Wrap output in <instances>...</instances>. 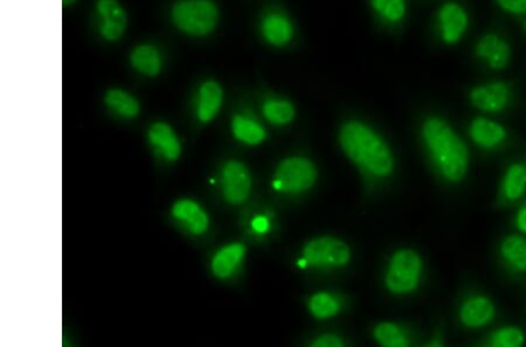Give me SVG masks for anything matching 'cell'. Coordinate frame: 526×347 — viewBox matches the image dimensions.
I'll return each instance as SVG.
<instances>
[{
  "mask_svg": "<svg viewBox=\"0 0 526 347\" xmlns=\"http://www.w3.org/2000/svg\"><path fill=\"white\" fill-rule=\"evenodd\" d=\"M423 139L435 165L448 182L460 183L469 169V150L444 118L431 116L423 122Z\"/></svg>",
  "mask_w": 526,
  "mask_h": 347,
  "instance_id": "obj_1",
  "label": "cell"
},
{
  "mask_svg": "<svg viewBox=\"0 0 526 347\" xmlns=\"http://www.w3.org/2000/svg\"><path fill=\"white\" fill-rule=\"evenodd\" d=\"M339 142L347 157L370 175L387 177L393 171L390 147L364 123L347 122L340 129Z\"/></svg>",
  "mask_w": 526,
  "mask_h": 347,
  "instance_id": "obj_2",
  "label": "cell"
},
{
  "mask_svg": "<svg viewBox=\"0 0 526 347\" xmlns=\"http://www.w3.org/2000/svg\"><path fill=\"white\" fill-rule=\"evenodd\" d=\"M172 17L184 34L204 37L216 30L219 9L212 0H179L172 7Z\"/></svg>",
  "mask_w": 526,
  "mask_h": 347,
  "instance_id": "obj_3",
  "label": "cell"
},
{
  "mask_svg": "<svg viewBox=\"0 0 526 347\" xmlns=\"http://www.w3.org/2000/svg\"><path fill=\"white\" fill-rule=\"evenodd\" d=\"M423 275V260L413 249H400L390 260L386 287L395 295L411 294L419 287Z\"/></svg>",
  "mask_w": 526,
  "mask_h": 347,
  "instance_id": "obj_4",
  "label": "cell"
},
{
  "mask_svg": "<svg viewBox=\"0 0 526 347\" xmlns=\"http://www.w3.org/2000/svg\"><path fill=\"white\" fill-rule=\"evenodd\" d=\"M316 178H317V170L309 159L288 158L278 165L273 180V187L278 192L300 194L311 189Z\"/></svg>",
  "mask_w": 526,
  "mask_h": 347,
  "instance_id": "obj_5",
  "label": "cell"
},
{
  "mask_svg": "<svg viewBox=\"0 0 526 347\" xmlns=\"http://www.w3.org/2000/svg\"><path fill=\"white\" fill-rule=\"evenodd\" d=\"M351 253L343 241L336 238H318L310 241L303 248V259L299 266L311 267H343L349 263Z\"/></svg>",
  "mask_w": 526,
  "mask_h": 347,
  "instance_id": "obj_6",
  "label": "cell"
},
{
  "mask_svg": "<svg viewBox=\"0 0 526 347\" xmlns=\"http://www.w3.org/2000/svg\"><path fill=\"white\" fill-rule=\"evenodd\" d=\"M470 103L484 113H502L513 100V89L507 82L492 81L474 87L469 93Z\"/></svg>",
  "mask_w": 526,
  "mask_h": 347,
  "instance_id": "obj_7",
  "label": "cell"
},
{
  "mask_svg": "<svg viewBox=\"0 0 526 347\" xmlns=\"http://www.w3.org/2000/svg\"><path fill=\"white\" fill-rule=\"evenodd\" d=\"M438 25L442 41L446 45H456L467 34L469 14L459 3H445L438 11Z\"/></svg>",
  "mask_w": 526,
  "mask_h": 347,
  "instance_id": "obj_8",
  "label": "cell"
},
{
  "mask_svg": "<svg viewBox=\"0 0 526 347\" xmlns=\"http://www.w3.org/2000/svg\"><path fill=\"white\" fill-rule=\"evenodd\" d=\"M475 56L491 70L502 71L509 66L513 49L502 35L491 32L478 39L475 46Z\"/></svg>",
  "mask_w": 526,
  "mask_h": 347,
  "instance_id": "obj_9",
  "label": "cell"
},
{
  "mask_svg": "<svg viewBox=\"0 0 526 347\" xmlns=\"http://www.w3.org/2000/svg\"><path fill=\"white\" fill-rule=\"evenodd\" d=\"M252 179L248 169L240 162H228L223 169L224 197L232 205H240L249 197Z\"/></svg>",
  "mask_w": 526,
  "mask_h": 347,
  "instance_id": "obj_10",
  "label": "cell"
},
{
  "mask_svg": "<svg viewBox=\"0 0 526 347\" xmlns=\"http://www.w3.org/2000/svg\"><path fill=\"white\" fill-rule=\"evenodd\" d=\"M96 10L103 18L101 35L108 41H116L125 34L126 13L118 0H97Z\"/></svg>",
  "mask_w": 526,
  "mask_h": 347,
  "instance_id": "obj_11",
  "label": "cell"
},
{
  "mask_svg": "<svg viewBox=\"0 0 526 347\" xmlns=\"http://www.w3.org/2000/svg\"><path fill=\"white\" fill-rule=\"evenodd\" d=\"M495 317V306L487 296H473L463 303L460 309V320L464 327L484 328Z\"/></svg>",
  "mask_w": 526,
  "mask_h": 347,
  "instance_id": "obj_12",
  "label": "cell"
},
{
  "mask_svg": "<svg viewBox=\"0 0 526 347\" xmlns=\"http://www.w3.org/2000/svg\"><path fill=\"white\" fill-rule=\"evenodd\" d=\"M471 140L484 149H496L506 142L507 132L502 124L487 117L475 118L469 126Z\"/></svg>",
  "mask_w": 526,
  "mask_h": 347,
  "instance_id": "obj_13",
  "label": "cell"
},
{
  "mask_svg": "<svg viewBox=\"0 0 526 347\" xmlns=\"http://www.w3.org/2000/svg\"><path fill=\"white\" fill-rule=\"evenodd\" d=\"M261 34L270 45H288L293 37V26L288 17L280 12H271L261 21Z\"/></svg>",
  "mask_w": 526,
  "mask_h": 347,
  "instance_id": "obj_14",
  "label": "cell"
},
{
  "mask_svg": "<svg viewBox=\"0 0 526 347\" xmlns=\"http://www.w3.org/2000/svg\"><path fill=\"white\" fill-rule=\"evenodd\" d=\"M172 215L185 223V226L195 235L204 234L209 229L208 215L198 204L191 200H180L172 207Z\"/></svg>",
  "mask_w": 526,
  "mask_h": 347,
  "instance_id": "obj_15",
  "label": "cell"
},
{
  "mask_svg": "<svg viewBox=\"0 0 526 347\" xmlns=\"http://www.w3.org/2000/svg\"><path fill=\"white\" fill-rule=\"evenodd\" d=\"M224 93L219 83L216 81H206L199 89V101L197 107L198 118L202 123L212 121L221 104H223Z\"/></svg>",
  "mask_w": 526,
  "mask_h": 347,
  "instance_id": "obj_16",
  "label": "cell"
},
{
  "mask_svg": "<svg viewBox=\"0 0 526 347\" xmlns=\"http://www.w3.org/2000/svg\"><path fill=\"white\" fill-rule=\"evenodd\" d=\"M149 140L152 146L157 147L169 161H176L179 157L181 153L179 140L172 126L166 123H155L149 130Z\"/></svg>",
  "mask_w": 526,
  "mask_h": 347,
  "instance_id": "obj_17",
  "label": "cell"
},
{
  "mask_svg": "<svg viewBox=\"0 0 526 347\" xmlns=\"http://www.w3.org/2000/svg\"><path fill=\"white\" fill-rule=\"evenodd\" d=\"M246 254V247L241 244H232L220 249L212 260V270L219 278L230 277L240 265Z\"/></svg>",
  "mask_w": 526,
  "mask_h": 347,
  "instance_id": "obj_18",
  "label": "cell"
},
{
  "mask_svg": "<svg viewBox=\"0 0 526 347\" xmlns=\"http://www.w3.org/2000/svg\"><path fill=\"white\" fill-rule=\"evenodd\" d=\"M500 255L511 269L518 273L526 271V238L509 235L500 245Z\"/></svg>",
  "mask_w": 526,
  "mask_h": 347,
  "instance_id": "obj_19",
  "label": "cell"
},
{
  "mask_svg": "<svg viewBox=\"0 0 526 347\" xmlns=\"http://www.w3.org/2000/svg\"><path fill=\"white\" fill-rule=\"evenodd\" d=\"M130 63L141 74L147 77H156L162 68V60L159 52L154 46L141 45L133 50Z\"/></svg>",
  "mask_w": 526,
  "mask_h": 347,
  "instance_id": "obj_20",
  "label": "cell"
},
{
  "mask_svg": "<svg viewBox=\"0 0 526 347\" xmlns=\"http://www.w3.org/2000/svg\"><path fill=\"white\" fill-rule=\"evenodd\" d=\"M232 130L235 139L249 146H257L266 139V132L263 126L246 116L235 115L232 121Z\"/></svg>",
  "mask_w": 526,
  "mask_h": 347,
  "instance_id": "obj_21",
  "label": "cell"
},
{
  "mask_svg": "<svg viewBox=\"0 0 526 347\" xmlns=\"http://www.w3.org/2000/svg\"><path fill=\"white\" fill-rule=\"evenodd\" d=\"M526 189V168L515 162L507 170L502 182V192L507 200L515 201L524 194Z\"/></svg>",
  "mask_w": 526,
  "mask_h": 347,
  "instance_id": "obj_22",
  "label": "cell"
},
{
  "mask_svg": "<svg viewBox=\"0 0 526 347\" xmlns=\"http://www.w3.org/2000/svg\"><path fill=\"white\" fill-rule=\"evenodd\" d=\"M104 102L115 113L133 118L140 114V104L135 97L121 89H111L105 94Z\"/></svg>",
  "mask_w": 526,
  "mask_h": 347,
  "instance_id": "obj_23",
  "label": "cell"
},
{
  "mask_svg": "<svg viewBox=\"0 0 526 347\" xmlns=\"http://www.w3.org/2000/svg\"><path fill=\"white\" fill-rule=\"evenodd\" d=\"M263 113L267 121L275 125H286L295 118V108L286 100L271 99L266 101Z\"/></svg>",
  "mask_w": 526,
  "mask_h": 347,
  "instance_id": "obj_24",
  "label": "cell"
},
{
  "mask_svg": "<svg viewBox=\"0 0 526 347\" xmlns=\"http://www.w3.org/2000/svg\"><path fill=\"white\" fill-rule=\"evenodd\" d=\"M375 337L380 345L405 347L409 345L404 330L394 323H382L375 328Z\"/></svg>",
  "mask_w": 526,
  "mask_h": 347,
  "instance_id": "obj_25",
  "label": "cell"
},
{
  "mask_svg": "<svg viewBox=\"0 0 526 347\" xmlns=\"http://www.w3.org/2000/svg\"><path fill=\"white\" fill-rule=\"evenodd\" d=\"M310 313L319 320L335 316L340 309L339 302L328 292H318L310 298Z\"/></svg>",
  "mask_w": 526,
  "mask_h": 347,
  "instance_id": "obj_26",
  "label": "cell"
},
{
  "mask_svg": "<svg viewBox=\"0 0 526 347\" xmlns=\"http://www.w3.org/2000/svg\"><path fill=\"white\" fill-rule=\"evenodd\" d=\"M373 10L388 23L397 24L406 16L405 0H371Z\"/></svg>",
  "mask_w": 526,
  "mask_h": 347,
  "instance_id": "obj_27",
  "label": "cell"
},
{
  "mask_svg": "<svg viewBox=\"0 0 526 347\" xmlns=\"http://www.w3.org/2000/svg\"><path fill=\"white\" fill-rule=\"evenodd\" d=\"M524 342V332L520 328L507 327L497 330L492 336L489 344L495 347H520Z\"/></svg>",
  "mask_w": 526,
  "mask_h": 347,
  "instance_id": "obj_28",
  "label": "cell"
},
{
  "mask_svg": "<svg viewBox=\"0 0 526 347\" xmlns=\"http://www.w3.org/2000/svg\"><path fill=\"white\" fill-rule=\"evenodd\" d=\"M496 3L504 12L513 16H526V0H496Z\"/></svg>",
  "mask_w": 526,
  "mask_h": 347,
  "instance_id": "obj_29",
  "label": "cell"
},
{
  "mask_svg": "<svg viewBox=\"0 0 526 347\" xmlns=\"http://www.w3.org/2000/svg\"><path fill=\"white\" fill-rule=\"evenodd\" d=\"M313 346L316 347H337V346H344V343L342 339L337 337V336L333 335H324L322 337L316 339L313 343Z\"/></svg>",
  "mask_w": 526,
  "mask_h": 347,
  "instance_id": "obj_30",
  "label": "cell"
},
{
  "mask_svg": "<svg viewBox=\"0 0 526 347\" xmlns=\"http://www.w3.org/2000/svg\"><path fill=\"white\" fill-rule=\"evenodd\" d=\"M252 225L253 230L260 234L266 233L268 229H270V223H268L267 218H264V216H256V218L253 220Z\"/></svg>",
  "mask_w": 526,
  "mask_h": 347,
  "instance_id": "obj_31",
  "label": "cell"
},
{
  "mask_svg": "<svg viewBox=\"0 0 526 347\" xmlns=\"http://www.w3.org/2000/svg\"><path fill=\"white\" fill-rule=\"evenodd\" d=\"M516 226L517 229L522 231V233L526 234V206L522 207L520 212L517 213Z\"/></svg>",
  "mask_w": 526,
  "mask_h": 347,
  "instance_id": "obj_32",
  "label": "cell"
},
{
  "mask_svg": "<svg viewBox=\"0 0 526 347\" xmlns=\"http://www.w3.org/2000/svg\"><path fill=\"white\" fill-rule=\"evenodd\" d=\"M76 0H63L64 6L71 5V4L75 3Z\"/></svg>",
  "mask_w": 526,
  "mask_h": 347,
  "instance_id": "obj_33",
  "label": "cell"
},
{
  "mask_svg": "<svg viewBox=\"0 0 526 347\" xmlns=\"http://www.w3.org/2000/svg\"><path fill=\"white\" fill-rule=\"evenodd\" d=\"M523 30H524L525 34H526V18H525V20L523 21Z\"/></svg>",
  "mask_w": 526,
  "mask_h": 347,
  "instance_id": "obj_34",
  "label": "cell"
}]
</instances>
